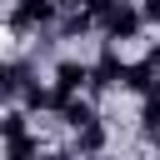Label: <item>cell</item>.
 <instances>
[{"mask_svg": "<svg viewBox=\"0 0 160 160\" xmlns=\"http://www.w3.org/2000/svg\"><path fill=\"white\" fill-rule=\"evenodd\" d=\"M5 50H10V35H5V30H0V55H5Z\"/></svg>", "mask_w": 160, "mask_h": 160, "instance_id": "6da1fadb", "label": "cell"}]
</instances>
